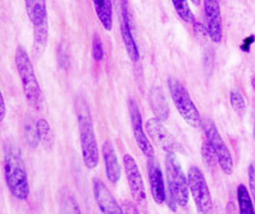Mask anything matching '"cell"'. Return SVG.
Listing matches in <instances>:
<instances>
[{"mask_svg":"<svg viewBox=\"0 0 255 214\" xmlns=\"http://www.w3.org/2000/svg\"><path fill=\"white\" fill-rule=\"evenodd\" d=\"M14 60L22 82L24 95L30 106L38 110L42 107V94L30 56L25 49L18 47Z\"/></svg>","mask_w":255,"mask_h":214,"instance_id":"277c9868","label":"cell"},{"mask_svg":"<svg viewBox=\"0 0 255 214\" xmlns=\"http://www.w3.org/2000/svg\"><path fill=\"white\" fill-rule=\"evenodd\" d=\"M202 156L204 163L209 167H215L217 163H219L217 154L211 143L207 139L202 146Z\"/></svg>","mask_w":255,"mask_h":214,"instance_id":"cb8c5ba5","label":"cell"},{"mask_svg":"<svg viewBox=\"0 0 255 214\" xmlns=\"http://www.w3.org/2000/svg\"><path fill=\"white\" fill-rule=\"evenodd\" d=\"M6 106L4 100L3 95H1V106H0V121H3L6 116Z\"/></svg>","mask_w":255,"mask_h":214,"instance_id":"4dcf8cb0","label":"cell"},{"mask_svg":"<svg viewBox=\"0 0 255 214\" xmlns=\"http://www.w3.org/2000/svg\"><path fill=\"white\" fill-rule=\"evenodd\" d=\"M238 201H239V211L241 214H254L255 208L250 195L249 191L243 184L238 187Z\"/></svg>","mask_w":255,"mask_h":214,"instance_id":"44dd1931","label":"cell"},{"mask_svg":"<svg viewBox=\"0 0 255 214\" xmlns=\"http://www.w3.org/2000/svg\"><path fill=\"white\" fill-rule=\"evenodd\" d=\"M96 14L105 30L113 28V4L112 0H93Z\"/></svg>","mask_w":255,"mask_h":214,"instance_id":"ac0fdd59","label":"cell"},{"mask_svg":"<svg viewBox=\"0 0 255 214\" xmlns=\"http://www.w3.org/2000/svg\"><path fill=\"white\" fill-rule=\"evenodd\" d=\"M191 2H193L195 6H199L201 3V0H191Z\"/></svg>","mask_w":255,"mask_h":214,"instance_id":"1f68e13d","label":"cell"},{"mask_svg":"<svg viewBox=\"0 0 255 214\" xmlns=\"http://www.w3.org/2000/svg\"><path fill=\"white\" fill-rule=\"evenodd\" d=\"M230 101L231 105L238 115H242L245 113L246 103L240 92L238 90H232L230 94Z\"/></svg>","mask_w":255,"mask_h":214,"instance_id":"484cf974","label":"cell"},{"mask_svg":"<svg viewBox=\"0 0 255 214\" xmlns=\"http://www.w3.org/2000/svg\"><path fill=\"white\" fill-rule=\"evenodd\" d=\"M147 169L151 196L156 204H163L167 199V194L163 173L157 159L154 156L148 158Z\"/></svg>","mask_w":255,"mask_h":214,"instance_id":"7c38bea8","label":"cell"},{"mask_svg":"<svg viewBox=\"0 0 255 214\" xmlns=\"http://www.w3.org/2000/svg\"><path fill=\"white\" fill-rule=\"evenodd\" d=\"M24 133L26 137L28 144L30 147H36L38 146V133H37V128L36 125L33 124L31 119H26L24 125Z\"/></svg>","mask_w":255,"mask_h":214,"instance_id":"d4e9b609","label":"cell"},{"mask_svg":"<svg viewBox=\"0 0 255 214\" xmlns=\"http://www.w3.org/2000/svg\"><path fill=\"white\" fill-rule=\"evenodd\" d=\"M49 38V24L48 19L39 25L34 26V55L36 58H39L43 55L47 46Z\"/></svg>","mask_w":255,"mask_h":214,"instance_id":"e0dca14e","label":"cell"},{"mask_svg":"<svg viewBox=\"0 0 255 214\" xmlns=\"http://www.w3.org/2000/svg\"><path fill=\"white\" fill-rule=\"evenodd\" d=\"M3 155L4 174L8 189L16 199L26 200L30 194V187L21 150L14 143L6 142Z\"/></svg>","mask_w":255,"mask_h":214,"instance_id":"6da1fadb","label":"cell"},{"mask_svg":"<svg viewBox=\"0 0 255 214\" xmlns=\"http://www.w3.org/2000/svg\"><path fill=\"white\" fill-rule=\"evenodd\" d=\"M122 210L124 213L126 214H138V210L133 203H130V202H126L122 205Z\"/></svg>","mask_w":255,"mask_h":214,"instance_id":"f546056e","label":"cell"},{"mask_svg":"<svg viewBox=\"0 0 255 214\" xmlns=\"http://www.w3.org/2000/svg\"><path fill=\"white\" fill-rule=\"evenodd\" d=\"M146 130L153 143L165 152L185 154L183 145L166 128L163 121L157 118H151L146 122Z\"/></svg>","mask_w":255,"mask_h":214,"instance_id":"ba28073f","label":"cell"},{"mask_svg":"<svg viewBox=\"0 0 255 214\" xmlns=\"http://www.w3.org/2000/svg\"><path fill=\"white\" fill-rule=\"evenodd\" d=\"M104 163L106 174L110 183H118L122 176V169L118 161V155L114 144L110 140H106L102 147Z\"/></svg>","mask_w":255,"mask_h":214,"instance_id":"9a60e30c","label":"cell"},{"mask_svg":"<svg viewBox=\"0 0 255 214\" xmlns=\"http://www.w3.org/2000/svg\"><path fill=\"white\" fill-rule=\"evenodd\" d=\"M75 110L84 163L88 169L96 168L99 163V149L90 107L84 99L78 98L75 102Z\"/></svg>","mask_w":255,"mask_h":214,"instance_id":"7a4b0ae2","label":"cell"},{"mask_svg":"<svg viewBox=\"0 0 255 214\" xmlns=\"http://www.w3.org/2000/svg\"><path fill=\"white\" fill-rule=\"evenodd\" d=\"M92 54L96 62H101L104 58V46L101 37L95 34L92 41Z\"/></svg>","mask_w":255,"mask_h":214,"instance_id":"4316f807","label":"cell"},{"mask_svg":"<svg viewBox=\"0 0 255 214\" xmlns=\"http://www.w3.org/2000/svg\"><path fill=\"white\" fill-rule=\"evenodd\" d=\"M165 171L169 192L168 207L171 211H175L176 206L184 207L188 203V181L175 154L167 153L166 155Z\"/></svg>","mask_w":255,"mask_h":214,"instance_id":"3957f363","label":"cell"},{"mask_svg":"<svg viewBox=\"0 0 255 214\" xmlns=\"http://www.w3.org/2000/svg\"><path fill=\"white\" fill-rule=\"evenodd\" d=\"M93 191L96 202L102 213L106 214H123L122 207H120L110 190L98 178L93 180Z\"/></svg>","mask_w":255,"mask_h":214,"instance_id":"5bb4252c","label":"cell"},{"mask_svg":"<svg viewBox=\"0 0 255 214\" xmlns=\"http://www.w3.org/2000/svg\"><path fill=\"white\" fill-rule=\"evenodd\" d=\"M252 86H253L254 89L255 90V78L252 80Z\"/></svg>","mask_w":255,"mask_h":214,"instance_id":"d6a6232c","label":"cell"},{"mask_svg":"<svg viewBox=\"0 0 255 214\" xmlns=\"http://www.w3.org/2000/svg\"><path fill=\"white\" fill-rule=\"evenodd\" d=\"M28 18L36 26L47 19L46 0H25Z\"/></svg>","mask_w":255,"mask_h":214,"instance_id":"2e32d148","label":"cell"},{"mask_svg":"<svg viewBox=\"0 0 255 214\" xmlns=\"http://www.w3.org/2000/svg\"><path fill=\"white\" fill-rule=\"evenodd\" d=\"M128 110L135 143L139 150L147 159L154 156L153 147L143 131L141 113L133 100H129L128 102Z\"/></svg>","mask_w":255,"mask_h":214,"instance_id":"8fae6325","label":"cell"},{"mask_svg":"<svg viewBox=\"0 0 255 214\" xmlns=\"http://www.w3.org/2000/svg\"></svg>","mask_w":255,"mask_h":214,"instance_id":"836d02e7","label":"cell"},{"mask_svg":"<svg viewBox=\"0 0 255 214\" xmlns=\"http://www.w3.org/2000/svg\"><path fill=\"white\" fill-rule=\"evenodd\" d=\"M38 139L44 146H51L54 142V135L51 127L46 119H40L36 123Z\"/></svg>","mask_w":255,"mask_h":214,"instance_id":"603a6c76","label":"cell"},{"mask_svg":"<svg viewBox=\"0 0 255 214\" xmlns=\"http://www.w3.org/2000/svg\"><path fill=\"white\" fill-rule=\"evenodd\" d=\"M187 181L198 213L207 214L212 212L213 202L209 187L201 170L195 166L191 167L187 174Z\"/></svg>","mask_w":255,"mask_h":214,"instance_id":"8992f818","label":"cell"},{"mask_svg":"<svg viewBox=\"0 0 255 214\" xmlns=\"http://www.w3.org/2000/svg\"><path fill=\"white\" fill-rule=\"evenodd\" d=\"M167 86L172 102L186 123L193 128L201 127L203 119L200 113L181 82L176 78H170L167 80Z\"/></svg>","mask_w":255,"mask_h":214,"instance_id":"5b68a950","label":"cell"},{"mask_svg":"<svg viewBox=\"0 0 255 214\" xmlns=\"http://www.w3.org/2000/svg\"><path fill=\"white\" fill-rule=\"evenodd\" d=\"M58 59L59 66L63 70H67L68 67L70 66V58H69L66 46H64V44H62L58 49Z\"/></svg>","mask_w":255,"mask_h":214,"instance_id":"83f0119b","label":"cell"},{"mask_svg":"<svg viewBox=\"0 0 255 214\" xmlns=\"http://www.w3.org/2000/svg\"><path fill=\"white\" fill-rule=\"evenodd\" d=\"M121 14L122 22L121 23V34L128 55L132 62H137L139 60V53L137 45L131 33L130 23L129 9L127 0L121 1Z\"/></svg>","mask_w":255,"mask_h":214,"instance_id":"4fadbf2b","label":"cell"},{"mask_svg":"<svg viewBox=\"0 0 255 214\" xmlns=\"http://www.w3.org/2000/svg\"><path fill=\"white\" fill-rule=\"evenodd\" d=\"M204 20L207 35L215 43L223 39V21L219 0H203Z\"/></svg>","mask_w":255,"mask_h":214,"instance_id":"30bf717a","label":"cell"},{"mask_svg":"<svg viewBox=\"0 0 255 214\" xmlns=\"http://www.w3.org/2000/svg\"><path fill=\"white\" fill-rule=\"evenodd\" d=\"M60 210L62 214H81V209L71 191L62 189L59 194Z\"/></svg>","mask_w":255,"mask_h":214,"instance_id":"ffe728a7","label":"cell"},{"mask_svg":"<svg viewBox=\"0 0 255 214\" xmlns=\"http://www.w3.org/2000/svg\"><path fill=\"white\" fill-rule=\"evenodd\" d=\"M248 176H249V184L251 195L253 197L254 203L255 205V162L251 163L249 166Z\"/></svg>","mask_w":255,"mask_h":214,"instance_id":"f1b7e54d","label":"cell"},{"mask_svg":"<svg viewBox=\"0 0 255 214\" xmlns=\"http://www.w3.org/2000/svg\"><path fill=\"white\" fill-rule=\"evenodd\" d=\"M150 104L155 118L165 121L169 115V108L167 101L160 92L154 91L150 96Z\"/></svg>","mask_w":255,"mask_h":214,"instance_id":"d6986e66","label":"cell"},{"mask_svg":"<svg viewBox=\"0 0 255 214\" xmlns=\"http://www.w3.org/2000/svg\"><path fill=\"white\" fill-rule=\"evenodd\" d=\"M171 2L179 18L187 23H195V17L187 0H171Z\"/></svg>","mask_w":255,"mask_h":214,"instance_id":"7402d4cb","label":"cell"},{"mask_svg":"<svg viewBox=\"0 0 255 214\" xmlns=\"http://www.w3.org/2000/svg\"><path fill=\"white\" fill-rule=\"evenodd\" d=\"M202 128L205 133L207 140L212 145L217 154L219 164L226 175H231L233 172L234 162L231 151L219 134L214 121L210 118L202 119Z\"/></svg>","mask_w":255,"mask_h":214,"instance_id":"52a82bcc","label":"cell"},{"mask_svg":"<svg viewBox=\"0 0 255 214\" xmlns=\"http://www.w3.org/2000/svg\"><path fill=\"white\" fill-rule=\"evenodd\" d=\"M123 163L131 197L136 203L145 204L147 201L145 187L137 163L129 154L124 155Z\"/></svg>","mask_w":255,"mask_h":214,"instance_id":"9c48e42d","label":"cell"}]
</instances>
